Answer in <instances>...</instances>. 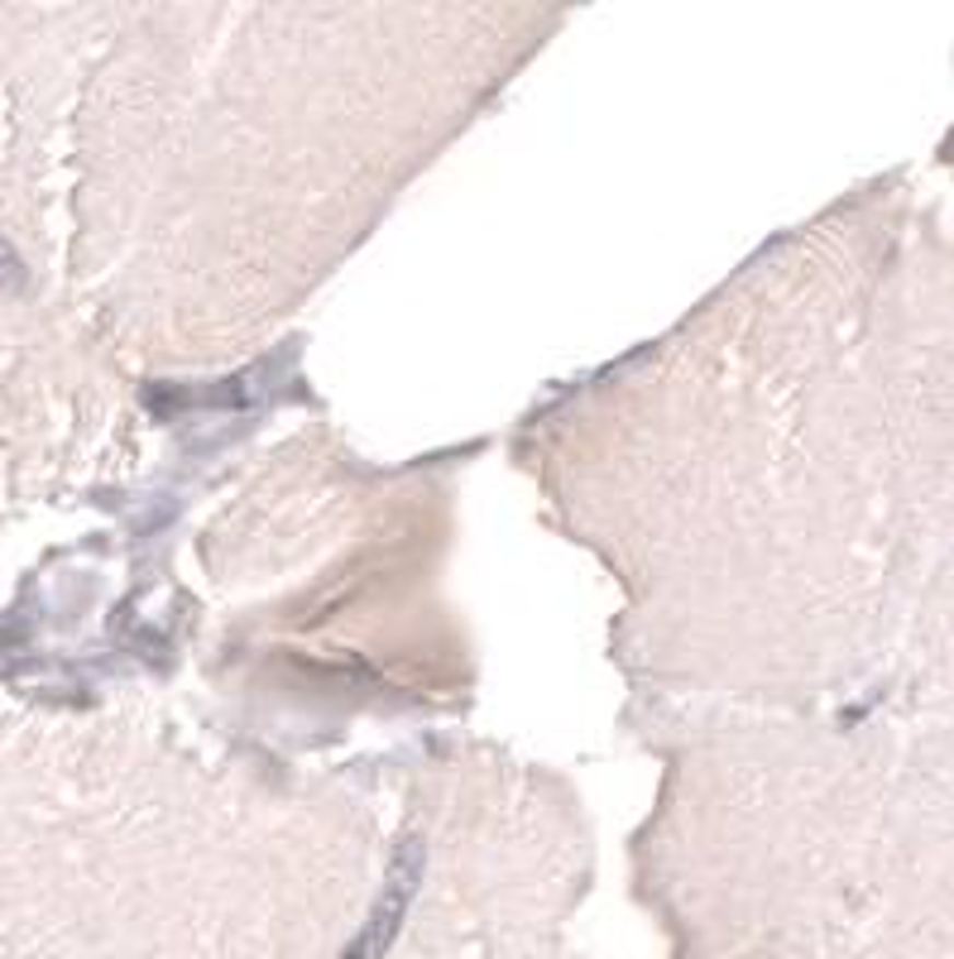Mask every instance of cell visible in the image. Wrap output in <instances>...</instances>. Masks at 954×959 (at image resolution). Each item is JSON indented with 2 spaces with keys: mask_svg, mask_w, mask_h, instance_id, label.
Listing matches in <instances>:
<instances>
[{
  "mask_svg": "<svg viewBox=\"0 0 954 959\" xmlns=\"http://www.w3.org/2000/svg\"><path fill=\"white\" fill-rule=\"evenodd\" d=\"M0 288H24V264L5 235H0Z\"/></svg>",
  "mask_w": 954,
  "mask_h": 959,
  "instance_id": "cell-1",
  "label": "cell"
}]
</instances>
